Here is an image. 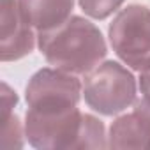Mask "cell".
<instances>
[{"label":"cell","instance_id":"cell-9","mask_svg":"<svg viewBox=\"0 0 150 150\" xmlns=\"http://www.w3.org/2000/svg\"><path fill=\"white\" fill-rule=\"evenodd\" d=\"M104 146H108V136L104 132L103 122L85 113L76 148H104Z\"/></svg>","mask_w":150,"mask_h":150},{"label":"cell","instance_id":"cell-6","mask_svg":"<svg viewBox=\"0 0 150 150\" xmlns=\"http://www.w3.org/2000/svg\"><path fill=\"white\" fill-rule=\"evenodd\" d=\"M2 7V42L0 58L2 62H14L27 57L35 46L34 27L23 16L18 0H0Z\"/></svg>","mask_w":150,"mask_h":150},{"label":"cell","instance_id":"cell-7","mask_svg":"<svg viewBox=\"0 0 150 150\" xmlns=\"http://www.w3.org/2000/svg\"><path fill=\"white\" fill-rule=\"evenodd\" d=\"M110 148H150V120L134 108L132 113L118 117L108 134Z\"/></svg>","mask_w":150,"mask_h":150},{"label":"cell","instance_id":"cell-4","mask_svg":"<svg viewBox=\"0 0 150 150\" xmlns=\"http://www.w3.org/2000/svg\"><path fill=\"white\" fill-rule=\"evenodd\" d=\"M83 113L78 106L67 110H30L25 120V136L35 148H76Z\"/></svg>","mask_w":150,"mask_h":150},{"label":"cell","instance_id":"cell-8","mask_svg":"<svg viewBox=\"0 0 150 150\" xmlns=\"http://www.w3.org/2000/svg\"><path fill=\"white\" fill-rule=\"evenodd\" d=\"M27 21L37 30H50L71 18L74 0H18Z\"/></svg>","mask_w":150,"mask_h":150},{"label":"cell","instance_id":"cell-3","mask_svg":"<svg viewBox=\"0 0 150 150\" xmlns=\"http://www.w3.org/2000/svg\"><path fill=\"white\" fill-rule=\"evenodd\" d=\"M110 42L131 69H150V9L138 4L122 9L110 25Z\"/></svg>","mask_w":150,"mask_h":150},{"label":"cell","instance_id":"cell-2","mask_svg":"<svg viewBox=\"0 0 150 150\" xmlns=\"http://www.w3.org/2000/svg\"><path fill=\"white\" fill-rule=\"evenodd\" d=\"M83 96L94 111L118 115L136 101V80L124 65L110 60L87 74Z\"/></svg>","mask_w":150,"mask_h":150},{"label":"cell","instance_id":"cell-11","mask_svg":"<svg viewBox=\"0 0 150 150\" xmlns=\"http://www.w3.org/2000/svg\"><path fill=\"white\" fill-rule=\"evenodd\" d=\"M78 4L90 18L106 20L124 4V0H78Z\"/></svg>","mask_w":150,"mask_h":150},{"label":"cell","instance_id":"cell-10","mask_svg":"<svg viewBox=\"0 0 150 150\" xmlns=\"http://www.w3.org/2000/svg\"><path fill=\"white\" fill-rule=\"evenodd\" d=\"M23 127L18 115L11 113L2 118V145L4 148H20L23 146Z\"/></svg>","mask_w":150,"mask_h":150},{"label":"cell","instance_id":"cell-5","mask_svg":"<svg viewBox=\"0 0 150 150\" xmlns=\"http://www.w3.org/2000/svg\"><path fill=\"white\" fill-rule=\"evenodd\" d=\"M83 85L72 72L44 67L27 85V104L30 110H67L78 106Z\"/></svg>","mask_w":150,"mask_h":150},{"label":"cell","instance_id":"cell-12","mask_svg":"<svg viewBox=\"0 0 150 150\" xmlns=\"http://www.w3.org/2000/svg\"><path fill=\"white\" fill-rule=\"evenodd\" d=\"M139 90H141L143 97L150 96V69L139 72Z\"/></svg>","mask_w":150,"mask_h":150},{"label":"cell","instance_id":"cell-1","mask_svg":"<svg viewBox=\"0 0 150 150\" xmlns=\"http://www.w3.org/2000/svg\"><path fill=\"white\" fill-rule=\"evenodd\" d=\"M37 44L50 65L72 74H88L108 53L101 30L81 16L39 32Z\"/></svg>","mask_w":150,"mask_h":150}]
</instances>
